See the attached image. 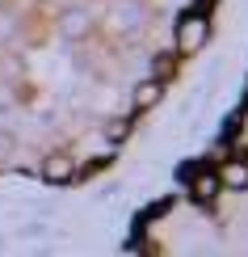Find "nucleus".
<instances>
[{
  "mask_svg": "<svg viewBox=\"0 0 248 257\" xmlns=\"http://www.w3.org/2000/svg\"><path fill=\"white\" fill-rule=\"evenodd\" d=\"M206 17H198V13H193V17H181V26H177V38H181V47H185V51H193V47H202V42H206Z\"/></svg>",
  "mask_w": 248,
  "mask_h": 257,
  "instance_id": "nucleus-1",
  "label": "nucleus"
},
{
  "mask_svg": "<svg viewBox=\"0 0 248 257\" xmlns=\"http://www.w3.org/2000/svg\"><path fill=\"white\" fill-rule=\"evenodd\" d=\"M143 17H147L143 0H114V21L122 30H139V26H143Z\"/></svg>",
  "mask_w": 248,
  "mask_h": 257,
  "instance_id": "nucleus-2",
  "label": "nucleus"
},
{
  "mask_svg": "<svg viewBox=\"0 0 248 257\" xmlns=\"http://www.w3.org/2000/svg\"><path fill=\"white\" fill-rule=\"evenodd\" d=\"M59 30H63V38H80L84 30H89V13L76 5V9H68L63 13V21H59Z\"/></svg>",
  "mask_w": 248,
  "mask_h": 257,
  "instance_id": "nucleus-3",
  "label": "nucleus"
},
{
  "mask_svg": "<svg viewBox=\"0 0 248 257\" xmlns=\"http://www.w3.org/2000/svg\"><path fill=\"white\" fill-rule=\"evenodd\" d=\"M42 177H47V181H68L72 177V160H63V156L47 160V165H42Z\"/></svg>",
  "mask_w": 248,
  "mask_h": 257,
  "instance_id": "nucleus-4",
  "label": "nucleus"
},
{
  "mask_svg": "<svg viewBox=\"0 0 248 257\" xmlns=\"http://www.w3.org/2000/svg\"><path fill=\"white\" fill-rule=\"evenodd\" d=\"M214 190H219V173H206V177L193 181V198H198V202H210Z\"/></svg>",
  "mask_w": 248,
  "mask_h": 257,
  "instance_id": "nucleus-5",
  "label": "nucleus"
},
{
  "mask_svg": "<svg viewBox=\"0 0 248 257\" xmlns=\"http://www.w3.org/2000/svg\"><path fill=\"white\" fill-rule=\"evenodd\" d=\"M156 101H160V84L156 80H143L135 89V105H143V110H147V105H156Z\"/></svg>",
  "mask_w": 248,
  "mask_h": 257,
  "instance_id": "nucleus-6",
  "label": "nucleus"
},
{
  "mask_svg": "<svg viewBox=\"0 0 248 257\" xmlns=\"http://www.w3.org/2000/svg\"><path fill=\"white\" fill-rule=\"evenodd\" d=\"M223 181H227L231 190H248V165H227L223 169Z\"/></svg>",
  "mask_w": 248,
  "mask_h": 257,
  "instance_id": "nucleus-7",
  "label": "nucleus"
},
{
  "mask_svg": "<svg viewBox=\"0 0 248 257\" xmlns=\"http://www.w3.org/2000/svg\"><path fill=\"white\" fill-rule=\"evenodd\" d=\"M168 68H172V59L160 55V59H156V76H168Z\"/></svg>",
  "mask_w": 248,
  "mask_h": 257,
  "instance_id": "nucleus-8",
  "label": "nucleus"
},
{
  "mask_svg": "<svg viewBox=\"0 0 248 257\" xmlns=\"http://www.w3.org/2000/svg\"><path fill=\"white\" fill-rule=\"evenodd\" d=\"M198 5H210V0H198Z\"/></svg>",
  "mask_w": 248,
  "mask_h": 257,
  "instance_id": "nucleus-9",
  "label": "nucleus"
}]
</instances>
